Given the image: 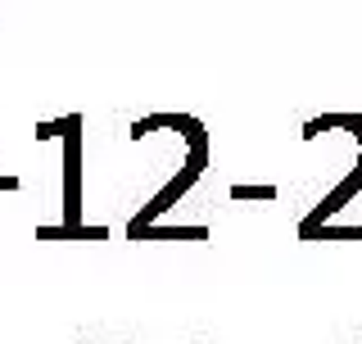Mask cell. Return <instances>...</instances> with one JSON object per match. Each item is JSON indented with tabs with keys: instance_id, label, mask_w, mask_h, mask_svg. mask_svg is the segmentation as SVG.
I'll list each match as a JSON object with an SVG mask.
<instances>
[{
	"instance_id": "6da1fadb",
	"label": "cell",
	"mask_w": 362,
	"mask_h": 344,
	"mask_svg": "<svg viewBox=\"0 0 362 344\" xmlns=\"http://www.w3.org/2000/svg\"><path fill=\"white\" fill-rule=\"evenodd\" d=\"M64 222H82V113H68L64 136Z\"/></svg>"
},
{
	"instance_id": "7a4b0ae2",
	"label": "cell",
	"mask_w": 362,
	"mask_h": 344,
	"mask_svg": "<svg viewBox=\"0 0 362 344\" xmlns=\"http://www.w3.org/2000/svg\"><path fill=\"white\" fill-rule=\"evenodd\" d=\"M199 172H204V168H199V164H190V159H186V168H181L177 177L168 181V186L158 190L154 200H150V204H145L141 213L132 217V227H150V222H158V217H163V213H168V209H173V204L181 200V195H186V190H190V186H195V181H199Z\"/></svg>"
},
{
	"instance_id": "3957f363",
	"label": "cell",
	"mask_w": 362,
	"mask_h": 344,
	"mask_svg": "<svg viewBox=\"0 0 362 344\" xmlns=\"http://www.w3.org/2000/svg\"><path fill=\"white\" fill-rule=\"evenodd\" d=\"M358 190H362V164H358L354 172H349V177H344V181H339V186H335L331 195H326V200H322V204H317V209H313L308 217H303V227H322V222H326V217H335V213H339V209H344V204H349V200H354V195H358Z\"/></svg>"
},
{
	"instance_id": "277c9868",
	"label": "cell",
	"mask_w": 362,
	"mask_h": 344,
	"mask_svg": "<svg viewBox=\"0 0 362 344\" xmlns=\"http://www.w3.org/2000/svg\"><path fill=\"white\" fill-rule=\"evenodd\" d=\"M127 240H209V227H127Z\"/></svg>"
},
{
	"instance_id": "5b68a950",
	"label": "cell",
	"mask_w": 362,
	"mask_h": 344,
	"mask_svg": "<svg viewBox=\"0 0 362 344\" xmlns=\"http://www.w3.org/2000/svg\"><path fill=\"white\" fill-rule=\"evenodd\" d=\"M109 227L90 222H59V227H37V240H105Z\"/></svg>"
},
{
	"instance_id": "8992f818",
	"label": "cell",
	"mask_w": 362,
	"mask_h": 344,
	"mask_svg": "<svg viewBox=\"0 0 362 344\" xmlns=\"http://www.w3.org/2000/svg\"><path fill=\"white\" fill-rule=\"evenodd\" d=\"M299 236H303V240H362V227H331V222L303 227V222H299Z\"/></svg>"
},
{
	"instance_id": "52a82bcc",
	"label": "cell",
	"mask_w": 362,
	"mask_h": 344,
	"mask_svg": "<svg viewBox=\"0 0 362 344\" xmlns=\"http://www.w3.org/2000/svg\"><path fill=\"white\" fill-rule=\"evenodd\" d=\"M173 118H177V113H150V118H136V122H132V141H145L150 132L173 127Z\"/></svg>"
},
{
	"instance_id": "ba28073f",
	"label": "cell",
	"mask_w": 362,
	"mask_h": 344,
	"mask_svg": "<svg viewBox=\"0 0 362 344\" xmlns=\"http://www.w3.org/2000/svg\"><path fill=\"white\" fill-rule=\"evenodd\" d=\"M231 200H276V186H272V181H258V186L235 181V186H231Z\"/></svg>"
},
{
	"instance_id": "9c48e42d",
	"label": "cell",
	"mask_w": 362,
	"mask_h": 344,
	"mask_svg": "<svg viewBox=\"0 0 362 344\" xmlns=\"http://www.w3.org/2000/svg\"><path fill=\"white\" fill-rule=\"evenodd\" d=\"M68 136V118H54V122H37V141H64Z\"/></svg>"
},
{
	"instance_id": "30bf717a",
	"label": "cell",
	"mask_w": 362,
	"mask_h": 344,
	"mask_svg": "<svg viewBox=\"0 0 362 344\" xmlns=\"http://www.w3.org/2000/svg\"><path fill=\"white\" fill-rule=\"evenodd\" d=\"M339 127H344V132H354L358 141H362V113H339Z\"/></svg>"
},
{
	"instance_id": "8fae6325",
	"label": "cell",
	"mask_w": 362,
	"mask_h": 344,
	"mask_svg": "<svg viewBox=\"0 0 362 344\" xmlns=\"http://www.w3.org/2000/svg\"><path fill=\"white\" fill-rule=\"evenodd\" d=\"M18 186H23L18 177H0V190H18Z\"/></svg>"
},
{
	"instance_id": "7c38bea8",
	"label": "cell",
	"mask_w": 362,
	"mask_h": 344,
	"mask_svg": "<svg viewBox=\"0 0 362 344\" xmlns=\"http://www.w3.org/2000/svg\"><path fill=\"white\" fill-rule=\"evenodd\" d=\"M358 145H362V141H358ZM358 164H362V159H358Z\"/></svg>"
}]
</instances>
